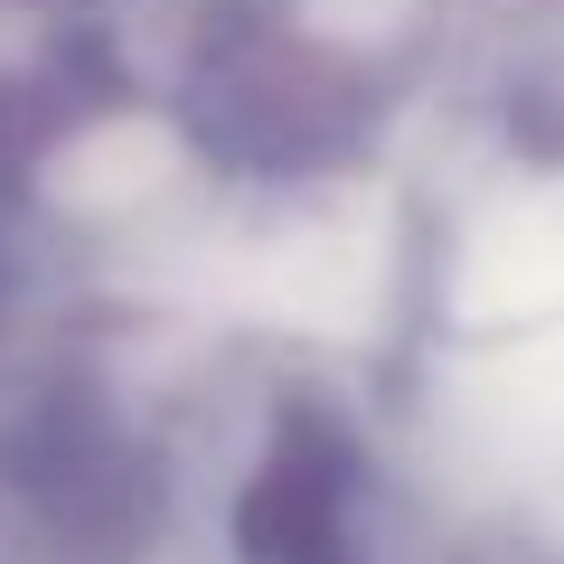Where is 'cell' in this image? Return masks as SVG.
I'll return each instance as SVG.
<instances>
[{"mask_svg": "<svg viewBox=\"0 0 564 564\" xmlns=\"http://www.w3.org/2000/svg\"><path fill=\"white\" fill-rule=\"evenodd\" d=\"M180 113L226 170L302 180V170L339 161L348 141L367 132V85L321 39L236 10V20H217L198 39V57L180 76Z\"/></svg>", "mask_w": 564, "mask_h": 564, "instance_id": "obj_1", "label": "cell"}, {"mask_svg": "<svg viewBox=\"0 0 564 564\" xmlns=\"http://www.w3.org/2000/svg\"><path fill=\"white\" fill-rule=\"evenodd\" d=\"M236 564H386L377 470L348 423L292 404L236 489Z\"/></svg>", "mask_w": 564, "mask_h": 564, "instance_id": "obj_2", "label": "cell"}, {"mask_svg": "<svg viewBox=\"0 0 564 564\" xmlns=\"http://www.w3.org/2000/svg\"><path fill=\"white\" fill-rule=\"evenodd\" d=\"M0 489L47 536H85V545H113L141 518V499H151L141 452L122 443V423L95 395H76V386H57V395L20 404L0 423Z\"/></svg>", "mask_w": 564, "mask_h": 564, "instance_id": "obj_3", "label": "cell"}]
</instances>
